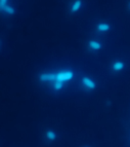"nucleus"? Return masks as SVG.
Masks as SVG:
<instances>
[{"label":"nucleus","instance_id":"1","mask_svg":"<svg viewBox=\"0 0 130 147\" xmlns=\"http://www.w3.org/2000/svg\"><path fill=\"white\" fill-rule=\"evenodd\" d=\"M76 76V72L71 68H61L55 71H44L41 72L38 76L39 80L42 84H48L49 86L57 80H65L67 82H70L73 80Z\"/></svg>","mask_w":130,"mask_h":147},{"label":"nucleus","instance_id":"2","mask_svg":"<svg viewBox=\"0 0 130 147\" xmlns=\"http://www.w3.org/2000/svg\"><path fill=\"white\" fill-rule=\"evenodd\" d=\"M80 84H81L82 88H83L84 90H86V91H88V92L95 91L96 82L92 77H90V76H88V75L82 76L81 79H80Z\"/></svg>","mask_w":130,"mask_h":147},{"label":"nucleus","instance_id":"3","mask_svg":"<svg viewBox=\"0 0 130 147\" xmlns=\"http://www.w3.org/2000/svg\"><path fill=\"white\" fill-rule=\"evenodd\" d=\"M87 47H88V49L90 51V52L97 53V52H99V51H101V49H103V44H101V42L97 39H90V40H88V42H87Z\"/></svg>","mask_w":130,"mask_h":147},{"label":"nucleus","instance_id":"4","mask_svg":"<svg viewBox=\"0 0 130 147\" xmlns=\"http://www.w3.org/2000/svg\"><path fill=\"white\" fill-rule=\"evenodd\" d=\"M126 67V64L122 60H116L113 63L111 64V70L115 73H119V72L124 71V69Z\"/></svg>","mask_w":130,"mask_h":147},{"label":"nucleus","instance_id":"5","mask_svg":"<svg viewBox=\"0 0 130 147\" xmlns=\"http://www.w3.org/2000/svg\"><path fill=\"white\" fill-rule=\"evenodd\" d=\"M83 6H84L83 0H74L73 2L71 3V5H70L69 10L71 13H77V12H79L83 8Z\"/></svg>","mask_w":130,"mask_h":147},{"label":"nucleus","instance_id":"6","mask_svg":"<svg viewBox=\"0 0 130 147\" xmlns=\"http://www.w3.org/2000/svg\"><path fill=\"white\" fill-rule=\"evenodd\" d=\"M96 31L99 32V33H108L111 30V24L109 22H105V21H101V22H98L96 24Z\"/></svg>","mask_w":130,"mask_h":147},{"label":"nucleus","instance_id":"7","mask_svg":"<svg viewBox=\"0 0 130 147\" xmlns=\"http://www.w3.org/2000/svg\"><path fill=\"white\" fill-rule=\"evenodd\" d=\"M45 139H46L47 142H50V143L57 141V133L54 130H52V129H48V130L45 132Z\"/></svg>","mask_w":130,"mask_h":147},{"label":"nucleus","instance_id":"8","mask_svg":"<svg viewBox=\"0 0 130 147\" xmlns=\"http://www.w3.org/2000/svg\"><path fill=\"white\" fill-rule=\"evenodd\" d=\"M0 9H1L2 13H4V15H7V16H13L15 13V7H13L11 4H7L6 6H4V7H2V8H0Z\"/></svg>","mask_w":130,"mask_h":147},{"label":"nucleus","instance_id":"9","mask_svg":"<svg viewBox=\"0 0 130 147\" xmlns=\"http://www.w3.org/2000/svg\"><path fill=\"white\" fill-rule=\"evenodd\" d=\"M7 4H9V0H0V8L4 7Z\"/></svg>","mask_w":130,"mask_h":147},{"label":"nucleus","instance_id":"10","mask_svg":"<svg viewBox=\"0 0 130 147\" xmlns=\"http://www.w3.org/2000/svg\"><path fill=\"white\" fill-rule=\"evenodd\" d=\"M127 8H128V9H129V10H130V2H129V3H128V5H127Z\"/></svg>","mask_w":130,"mask_h":147},{"label":"nucleus","instance_id":"11","mask_svg":"<svg viewBox=\"0 0 130 147\" xmlns=\"http://www.w3.org/2000/svg\"><path fill=\"white\" fill-rule=\"evenodd\" d=\"M82 147H91L90 145H84V146H82Z\"/></svg>","mask_w":130,"mask_h":147}]
</instances>
